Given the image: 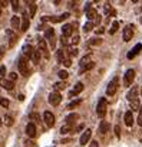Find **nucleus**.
I'll return each instance as SVG.
<instances>
[{
  "instance_id": "f704fd0d",
  "label": "nucleus",
  "mask_w": 142,
  "mask_h": 147,
  "mask_svg": "<svg viewBox=\"0 0 142 147\" xmlns=\"http://www.w3.org/2000/svg\"><path fill=\"white\" fill-rule=\"evenodd\" d=\"M0 105L5 107V108H7V107H9V100L5 98V97H0Z\"/></svg>"
},
{
  "instance_id": "6e6552de",
  "label": "nucleus",
  "mask_w": 142,
  "mask_h": 147,
  "mask_svg": "<svg viewBox=\"0 0 142 147\" xmlns=\"http://www.w3.org/2000/svg\"><path fill=\"white\" fill-rule=\"evenodd\" d=\"M43 121H45V124H46L47 127H53V124H55V115H53L50 111H45V114H43Z\"/></svg>"
},
{
  "instance_id": "4be33fe9",
  "label": "nucleus",
  "mask_w": 142,
  "mask_h": 147,
  "mask_svg": "<svg viewBox=\"0 0 142 147\" xmlns=\"http://www.w3.org/2000/svg\"><path fill=\"white\" fill-rule=\"evenodd\" d=\"M66 18H69V13H63V15L59 16V18H45V20H50V22H53V23H57V22L65 20Z\"/></svg>"
},
{
  "instance_id": "864d4df0",
  "label": "nucleus",
  "mask_w": 142,
  "mask_h": 147,
  "mask_svg": "<svg viewBox=\"0 0 142 147\" xmlns=\"http://www.w3.org/2000/svg\"><path fill=\"white\" fill-rule=\"evenodd\" d=\"M0 125H2V118H0Z\"/></svg>"
},
{
  "instance_id": "b1692460",
  "label": "nucleus",
  "mask_w": 142,
  "mask_h": 147,
  "mask_svg": "<svg viewBox=\"0 0 142 147\" xmlns=\"http://www.w3.org/2000/svg\"><path fill=\"white\" fill-rule=\"evenodd\" d=\"M32 52H33V48L30 45H25L23 46V56L25 58H30L32 56Z\"/></svg>"
},
{
  "instance_id": "8fccbe9b",
  "label": "nucleus",
  "mask_w": 142,
  "mask_h": 147,
  "mask_svg": "<svg viewBox=\"0 0 142 147\" xmlns=\"http://www.w3.org/2000/svg\"><path fill=\"white\" fill-rule=\"evenodd\" d=\"M89 147H99V143H98L96 140H93V141L91 143V146H89Z\"/></svg>"
},
{
  "instance_id": "7c9ffc66",
  "label": "nucleus",
  "mask_w": 142,
  "mask_h": 147,
  "mask_svg": "<svg viewBox=\"0 0 142 147\" xmlns=\"http://www.w3.org/2000/svg\"><path fill=\"white\" fill-rule=\"evenodd\" d=\"M93 66H95V63H93V62H91V63H88V65H85V66H81V69H79V74H83V72H86V71L92 69Z\"/></svg>"
},
{
  "instance_id": "f03ea898",
  "label": "nucleus",
  "mask_w": 142,
  "mask_h": 147,
  "mask_svg": "<svg viewBox=\"0 0 142 147\" xmlns=\"http://www.w3.org/2000/svg\"><path fill=\"white\" fill-rule=\"evenodd\" d=\"M106 108H108V101H106V98H101V100L98 101V107H96V114H98V117L103 118L105 114H106Z\"/></svg>"
},
{
  "instance_id": "09e8293b",
  "label": "nucleus",
  "mask_w": 142,
  "mask_h": 147,
  "mask_svg": "<svg viewBox=\"0 0 142 147\" xmlns=\"http://www.w3.org/2000/svg\"><path fill=\"white\" fill-rule=\"evenodd\" d=\"M16 78H17V75H16L15 72H12V74H10V81L13 82V81H16Z\"/></svg>"
},
{
  "instance_id": "c756f323",
  "label": "nucleus",
  "mask_w": 142,
  "mask_h": 147,
  "mask_svg": "<svg viewBox=\"0 0 142 147\" xmlns=\"http://www.w3.org/2000/svg\"><path fill=\"white\" fill-rule=\"evenodd\" d=\"M72 128H73L72 124H65V125L60 128V133H62V134H67L69 131H72Z\"/></svg>"
},
{
  "instance_id": "5fc2aeb1",
  "label": "nucleus",
  "mask_w": 142,
  "mask_h": 147,
  "mask_svg": "<svg viewBox=\"0 0 142 147\" xmlns=\"http://www.w3.org/2000/svg\"><path fill=\"white\" fill-rule=\"evenodd\" d=\"M141 25H142V18H141Z\"/></svg>"
},
{
  "instance_id": "bb28decb",
  "label": "nucleus",
  "mask_w": 142,
  "mask_h": 147,
  "mask_svg": "<svg viewBox=\"0 0 142 147\" xmlns=\"http://www.w3.org/2000/svg\"><path fill=\"white\" fill-rule=\"evenodd\" d=\"M78 118H79L78 114H70V115L66 117V124H72V123H75V120H78Z\"/></svg>"
},
{
  "instance_id": "cd10ccee",
  "label": "nucleus",
  "mask_w": 142,
  "mask_h": 147,
  "mask_svg": "<svg viewBox=\"0 0 142 147\" xmlns=\"http://www.w3.org/2000/svg\"><path fill=\"white\" fill-rule=\"evenodd\" d=\"M92 62V56L91 55H86V56H83L82 59H81V66H85V65H88V63H91Z\"/></svg>"
},
{
  "instance_id": "412c9836",
  "label": "nucleus",
  "mask_w": 142,
  "mask_h": 147,
  "mask_svg": "<svg viewBox=\"0 0 142 147\" xmlns=\"http://www.w3.org/2000/svg\"><path fill=\"white\" fill-rule=\"evenodd\" d=\"M26 134H27L29 137H35V136H36V125H35L33 123H29V124H27V127H26Z\"/></svg>"
},
{
  "instance_id": "dca6fc26",
  "label": "nucleus",
  "mask_w": 142,
  "mask_h": 147,
  "mask_svg": "<svg viewBox=\"0 0 142 147\" xmlns=\"http://www.w3.org/2000/svg\"><path fill=\"white\" fill-rule=\"evenodd\" d=\"M141 49H142V43H138V45H135V48L129 51V53H128V59H132V58H135V56L139 53V51H141Z\"/></svg>"
},
{
  "instance_id": "ddd939ff",
  "label": "nucleus",
  "mask_w": 142,
  "mask_h": 147,
  "mask_svg": "<svg viewBox=\"0 0 142 147\" xmlns=\"http://www.w3.org/2000/svg\"><path fill=\"white\" fill-rule=\"evenodd\" d=\"M39 51L46 58H49V49H47V45H46V40L45 39H39Z\"/></svg>"
},
{
  "instance_id": "9d476101",
  "label": "nucleus",
  "mask_w": 142,
  "mask_h": 147,
  "mask_svg": "<svg viewBox=\"0 0 142 147\" xmlns=\"http://www.w3.org/2000/svg\"><path fill=\"white\" fill-rule=\"evenodd\" d=\"M91 136H92V130H91V128L85 130V131L82 133V136H81V146H85V144L91 140Z\"/></svg>"
},
{
  "instance_id": "7ed1b4c3",
  "label": "nucleus",
  "mask_w": 142,
  "mask_h": 147,
  "mask_svg": "<svg viewBox=\"0 0 142 147\" xmlns=\"http://www.w3.org/2000/svg\"><path fill=\"white\" fill-rule=\"evenodd\" d=\"M118 77H115L109 84H108V87H106V94L109 95V97H112V95H115V92H116V90H118Z\"/></svg>"
},
{
  "instance_id": "ea45409f",
  "label": "nucleus",
  "mask_w": 142,
  "mask_h": 147,
  "mask_svg": "<svg viewBox=\"0 0 142 147\" xmlns=\"http://www.w3.org/2000/svg\"><path fill=\"white\" fill-rule=\"evenodd\" d=\"M79 43V35H75L72 38V45H78Z\"/></svg>"
},
{
  "instance_id": "473e14b6",
  "label": "nucleus",
  "mask_w": 142,
  "mask_h": 147,
  "mask_svg": "<svg viewBox=\"0 0 142 147\" xmlns=\"http://www.w3.org/2000/svg\"><path fill=\"white\" fill-rule=\"evenodd\" d=\"M81 104V98H78V100H75V101H72L69 105H67V110H73L75 107H78Z\"/></svg>"
},
{
  "instance_id": "9b49d317",
  "label": "nucleus",
  "mask_w": 142,
  "mask_h": 147,
  "mask_svg": "<svg viewBox=\"0 0 142 147\" xmlns=\"http://www.w3.org/2000/svg\"><path fill=\"white\" fill-rule=\"evenodd\" d=\"M29 25H30V20H29V16L26 13H23L22 16V23H20V30L22 32H26L29 29Z\"/></svg>"
},
{
  "instance_id": "2f4dec72",
  "label": "nucleus",
  "mask_w": 142,
  "mask_h": 147,
  "mask_svg": "<svg viewBox=\"0 0 142 147\" xmlns=\"http://www.w3.org/2000/svg\"><path fill=\"white\" fill-rule=\"evenodd\" d=\"M53 87H55V90H56V92H57V91H62V90H65V87H66V82H65V81H60V82H56Z\"/></svg>"
},
{
  "instance_id": "c9c22d12",
  "label": "nucleus",
  "mask_w": 142,
  "mask_h": 147,
  "mask_svg": "<svg viewBox=\"0 0 142 147\" xmlns=\"http://www.w3.org/2000/svg\"><path fill=\"white\" fill-rule=\"evenodd\" d=\"M93 29V22H88V23H85V26H83V30L85 32H91Z\"/></svg>"
},
{
  "instance_id": "a19ab883",
  "label": "nucleus",
  "mask_w": 142,
  "mask_h": 147,
  "mask_svg": "<svg viewBox=\"0 0 142 147\" xmlns=\"http://www.w3.org/2000/svg\"><path fill=\"white\" fill-rule=\"evenodd\" d=\"M138 125H142V108L139 110V114H138Z\"/></svg>"
},
{
  "instance_id": "2eb2a0df",
  "label": "nucleus",
  "mask_w": 142,
  "mask_h": 147,
  "mask_svg": "<svg viewBox=\"0 0 142 147\" xmlns=\"http://www.w3.org/2000/svg\"><path fill=\"white\" fill-rule=\"evenodd\" d=\"M82 91H83V84H82V82H78V84L75 85V88L69 92V97H75V95L81 94Z\"/></svg>"
},
{
  "instance_id": "603ef678",
  "label": "nucleus",
  "mask_w": 142,
  "mask_h": 147,
  "mask_svg": "<svg viewBox=\"0 0 142 147\" xmlns=\"http://www.w3.org/2000/svg\"><path fill=\"white\" fill-rule=\"evenodd\" d=\"M3 55H5V48H2V49H0V59L3 58Z\"/></svg>"
},
{
  "instance_id": "20e7f679",
  "label": "nucleus",
  "mask_w": 142,
  "mask_h": 147,
  "mask_svg": "<svg viewBox=\"0 0 142 147\" xmlns=\"http://www.w3.org/2000/svg\"><path fill=\"white\" fill-rule=\"evenodd\" d=\"M133 80H135V71H133V69H128V71L125 72V77H123V84H125V87H129V85L133 82Z\"/></svg>"
},
{
  "instance_id": "72a5a7b5",
  "label": "nucleus",
  "mask_w": 142,
  "mask_h": 147,
  "mask_svg": "<svg viewBox=\"0 0 142 147\" xmlns=\"http://www.w3.org/2000/svg\"><path fill=\"white\" fill-rule=\"evenodd\" d=\"M56 58H57V61H59V62H63V61L66 59V58H65V52H63L62 49H60V51H57V52H56Z\"/></svg>"
},
{
  "instance_id": "f3484780",
  "label": "nucleus",
  "mask_w": 142,
  "mask_h": 147,
  "mask_svg": "<svg viewBox=\"0 0 142 147\" xmlns=\"http://www.w3.org/2000/svg\"><path fill=\"white\" fill-rule=\"evenodd\" d=\"M0 85H2L3 88H6V90H9V91H12L15 88V84L10 80H3V78H0Z\"/></svg>"
},
{
  "instance_id": "4468645a",
  "label": "nucleus",
  "mask_w": 142,
  "mask_h": 147,
  "mask_svg": "<svg viewBox=\"0 0 142 147\" xmlns=\"http://www.w3.org/2000/svg\"><path fill=\"white\" fill-rule=\"evenodd\" d=\"M126 98H128V101H129V102H132V101L138 100V87H132V90H129V92H128Z\"/></svg>"
},
{
  "instance_id": "1a4fd4ad",
  "label": "nucleus",
  "mask_w": 142,
  "mask_h": 147,
  "mask_svg": "<svg viewBox=\"0 0 142 147\" xmlns=\"http://www.w3.org/2000/svg\"><path fill=\"white\" fill-rule=\"evenodd\" d=\"M6 36H7V39H9V46H15L16 45V42H17V36H16V33L13 32V30H6Z\"/></svg>"
},
{
  "instance_id": "e433bc0d",
  "label": "nucleus",
  "mask_w": 142,
  "mask_h": 147,
  "mask_svg": "<svg viewBox=\"0 0 142 147\" xmlns=\"http://www.w3.org/2000/svg\"><path fill=\"white\" fill-rule=\"evenodd\" d=\"M57 75H59V78H60L62 81H65V80L69 77V74H67L66 71H59V74H57Z\"/></svg>"
},
{
  "instance_id": "a878e982",
  "label": "nucleus",
  "mask_w": 142,
  "mask_h": 147,
  "mask_svg": "<svg viewBox=\"0 0 142 147\" xmlns=\"http://www.w3.org/2000/svg\"><path fill=\"white\" fill-rule=\"evenodd\" d=\"M108 128H109V124H108L106 121H102L101 125H99V133H101V134H105V133L108 131Z\"/></svg>"
},
{
  "instance_id": "de8ad7c7",
  "label": "nucleus",
  "mask_w": 142,
  "mask_h": 147,
  "mask_svg": "<svg viewBox=\"0 0 142 147\" xmlns=\"http://www.w3.org/2000/svg\"><path fill=\"white\" fill-rule=\"evenodd\" d=\"M115 134H116V137H118V138H119V137H121V128H119V127H118V125H116V127H115Z\"/></svg>"
},
{
  "instance_id": "5701e85b",
  "label": "nucleus",
  "mask_w": 142,
  "mask_h": 147,
  "mask_svg": "<svg viewBox=\"0 0 142 147\" xmlns=\"http://www.w3.org/2000/svg\"><path fill=\"white\" fill-rule=\"evenodd\" d=\"M20 23H22V20H20V18H19V16H13V18L10 19V25H12V29H19Z\"/></svg>"
},
{
  "instance_id": "f8f14e48",
  "label": "nucleus",
  "mask_w": 142,
  "mask_h": 147,
  "mask_svg": "<svg viewBox=\"0 0 142 147\" xmlns=\"http://www.w3.org/2000/svg\"><path fill=\"white\" fill-rule=\"evenodd\" d=\"M45 38H46V40H49V42H50V46H52V48H55V30H53L52 28L46 30Z\"/></svg>"
},
{
  "instance_id": "37998d69",
  "label": "nucleus",
  "mask_w": 142,
  "mask_h": 147,
  "mask_svg": "<svg viewBox=\"0 0 142 147\" xmlns=\"http://www.w3.org/2000/svg\"><path fill=\"white\" fill-rule=\"evenodd\" d=\"M30 120H35V121H39V115L36 113H32L30 114Z\"/></svg>"
},
{
  "instance_id": "393cba45",
  "label": "nucleus",
  "mask_w": 142,
  "mask_h": 147,
  "mask_svg": "<svg viewBox=\"0 0 142 147\" xmlns=\"http://www.w3.org/2000/svg\"><path fill=\"white\" fill-rule=\"evenodd\" d=\"M29 16L30 18H35V15H36V10H37V6H36V3H33V2H29Z\"/></svg>"
},
{
  "instance_id": "6ab92c4d",
  "label": "nucleus",
  "mask_w": 142,
  "mask_h": 147,
  "mask_svg": "<svg viewBox=\"0 0 142 147\" xmlns=\"http://www.w3.org/2000/svg\"><path fill=\"white\" fill-rule=\"evenodd\" d=\"M30 59H32V62H33L35 65H37V63L40 62V51H39V49H33Z\"/></svg>"
},
{
  "instance_id": "39448f33",
  "label": "nucleus",
  "mask_w": 142,
  "mask_h": 147,
  "mask_svg": "<svg viewBox=\"0 0 142 147\" xmlns=\"http://www.w3.org/2000/svg\"><path fill=\"white\" fill-rule=\"evenodd\" d=\"M60 101H62V95L59 94V92H52L50 95H49V104L50 105H53V107H56V105H59L60 104Z\"/></svg>"
},
{
  "instance_id": "c03bdc74",
  "label": "nucleus",
  "mask_w": 142,
  "mask_h": 147,
  "mask_svg": "<svg viewBox=\"0 0 142 147\" xmlns=\"http://www.w3.org/2000/svg\"><path fill=\"white\" fill-rule=\"evenodd\" d=\"M12 5H13V9L15 10H19V2H17V0H13Z\"/></svg>"
},
{
  "instance_id": "49530a36",
  "label": "nucleus",
  "mask_w": 142,
  "mask_h": 147,
  "mask_svg": "<svg viewBox=\"0 0 142 147\" xmlns=\"http://www.w3.org/2000/svg\"><path fill=\"white\" fill-rule=\"evenodd\" d=\"M70 55L76 56V55H78V49H76V48H70Z\"/></svg>"
},
{
  "instance_id": "f257e3e1",
  "label": "nucleus",
  "mask_w": 142,
  "mask_h": 147,
  "mask_svg": "<svg viewBox=\"0 0 142 147\" xmlns=\"http://www.w3.org/2000/svg\"><path fill=\"white\" fill-rule=\"evenodd\" d=\"M19 71H20V74H22L23 77H29V75H30L32 69H30V66H29V63H27V58L22 56V58L19 59Z\"/></svg>"
},
{
  "instance_id": "0eeeda50",
  "label": "nucleus",
  "mask_w": 142,
  "mask_h": 147,
  "mask_svg": "<svg viewBox=\"0 0 142 147\" xmlns=\"http://www.w3.org/2000/svg\"><path fill=\"white\" fill-rule=\"evenodd\" d=\"M132 36H133V26H132V25H128V26L123 29V35H122L123 42H129V40L132 39Z\"/></svg>"
},
{
  "instance_id": "a18cd8bd",
  "label": "nucleus",
  "mask_w": 142,
  "mask_h": 147,
  "mask_svg": "<svg viewBox=\"0 0 142 147\" xmlns=\"http://www.w3.org/2000/svg\"><path fill=\"white\" fill-rule=\"evenodd\" d=\"M62 63H63V65H65V66L67 68V66H70V65H72V61H70V59H65V61H63Z\"/></svg>"
},
{
  "instance_id": "aec40b11",
  "label": "nucleus",
  "mask_w": 142,
  "mask_h": 147,
  "mask_svg": "<svg viewBox=\"0 0 142 147\" xmlns=\"http://www.w3.org/2000/svg\"><path fill=\"white\" fill-rule=\"evenodd\" d=\"M123 120H125V124L128 127H131L133 124V115H132V111H126L125 115H123Z\"/></svg>"
},
{
  "instance_id": "c85d7f7f",
  "label": "nucleus",
  "mask_w": 142,
  "mask_h": 147,
  "mask_svg": "<svg viewBox=\"0 0 142 147\" xmlns=\"http://www.w3.org/2000/svg\"><path fill=\"white\" fill-rule=\"evenodd\" d=\"M131 110L132 111H139L141 110V104H139V100H135L131 102Z\"/></svg>"
},
{
  "instance_id": "4c0bfd02",
  "label": "nucleus",
  "mask_w": 142,
  "mask_h": 147,
  "mask_svg": "<svg viewBox=\"0 0 142 147\" xmlns=\"http://www.w3.org/2000/svg\"><path fill=\"white\" fill-rule=\"evenodd\" d=\"M118 28H119V23H118V22H113V23H112V28H111V30H109V32L113 35V33L118 30Z\"/></svg>"
},
{
  "instance_id": "a211bd4d",
  "label": "nucleus",
  "mask_w": 142,
  "mask_h": 147,
  "mask_svg": "<svg viewBox=\"0 0 142 147\" xmlns=\"http://www.w3.org/2000/svg\"><path fill=\"white\" fill-rule=\"evenodd\" d=\"M72 32H73L72 25H65V26L62 28V36H63V38H69L70 35H72Z\"/></svg>"
},
{
  "instance_id": "3c124183",
  "label": "nucleus",
  "mask_w": 142,
  "mask_h": 147,
  "mask_svg": "<svg viewBox=\"0 0 142 147\" xmlns=\"http://www.w3.org/2000/svg\"><path fill=\"white\" fill-rule=\"evenodd\" d=\"M6 74V68L5 66H0V75H5Z\"/></svg>"
},
{
  "instance_id": "58836bf2",
  "label": "nucleus",
  "mask_w": 142,
  "mask_h": 147,
  "mask_svg": "<svg viewBox=\"0 0 142 147\" xmlns=\"http://www.w3.org/2000/svg\"><path fill=\"white\" fill-rule=\"evenodd\" d=\"M5 120H6V124H7V125H12V124H13V118H12L10 115H6Z\"/></svg>"
},
{
  "instance_id": "79ce46f5",
  "label": "nucleus",
  "mask_w": 142,
  "mask_h": 147,
  "mask_svg": "<svg viewBox=\"0 0 142 147\" xmlns=\"http://www.w3.org/2000/svg\"><path fill=\"white\" fill-rule=\"evenodd\" d=\"M91 45H99L101 43V39L98 38V39H91V42H89Z\"/></svg>"
},
{
  "instance_id": "6e6d98bb",
  "label": "nucleus",
  "mask_w": 142,
  "mask_h": 147,
  "mask_svg": "<svg viewBox=\"0 0 142 147\" xmlns=\"http://www.w3.org/2000/svg\"><path fill=\"white\" fill-rule=\"evenodd\" d=\"M141 95H142V90H141Z\"/></svg>"
},
{
  "instance_id": "423d86ee",
  "label": "nucleus",
  "mask_w": 142,
  "mask_h": 147,
  "mask_svg": "<svg viewBox=\"0 0 142 147\" xmlns=\"http://www.w3.org/2000/svg\"><path fill=\"white\" fill-rule=\"evenodd\" d=\"M86 16H88V19H89V22H92L93 20V25L95 23H99V15H98V12L95 10V9H88L86 10Z\"/></svg>"
}]
</instances>
